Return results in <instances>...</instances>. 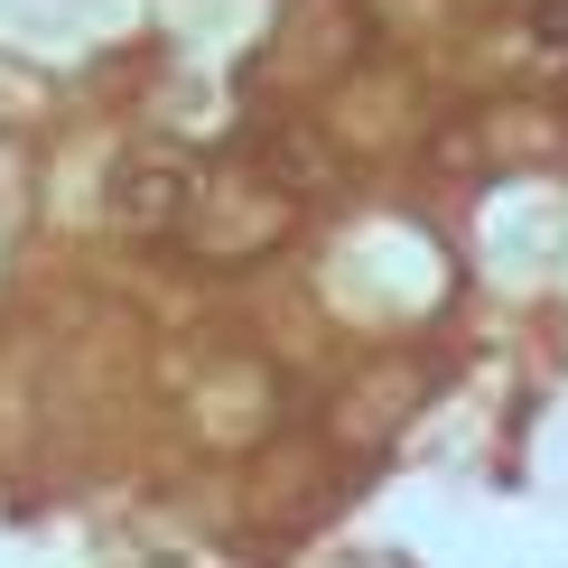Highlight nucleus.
<instances>
[{
  "instance_id": "obj_1",
  "label": "nucleus",
  "mask_w": 568,
  "mask_h": 568,
  "mask_svg": "<svg viewBox=\"0 0 568 568\" xmlns=\"http://www.w3.org/2000/svg\"><path fill=\"white\" fill-rule=\"evenodd\" d=\"M112 205H122V224H178V205H186V159L178 150H131L122 159V178H112Z\"/></svg>"
}]
</instances>
